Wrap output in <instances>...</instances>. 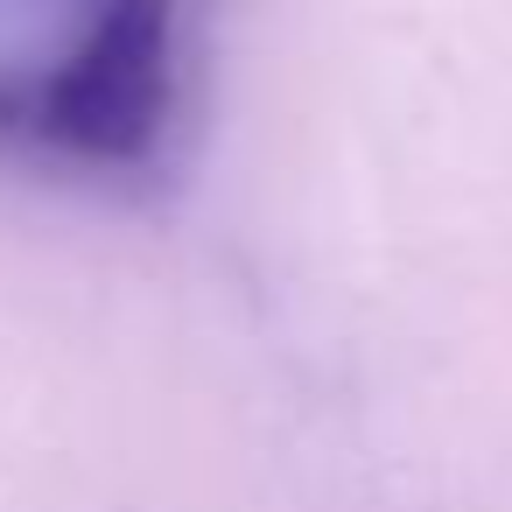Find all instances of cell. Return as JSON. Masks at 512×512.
<instances>
[{
	"instance_id": "cell-1",
	"label": "cell",
	"mask_w": 512,
	"mask_h": 512,
	"mask_svg": "<svg viewBox=\"0 0 512 512\" xmlns=\"http://www.w3.org/2000/svg\"><path fill=\"white\" fill-rule=\"evenodd\" d=\"M183 120V0H0V155L148 176Z\"/></svg>"
}]
</instances>
